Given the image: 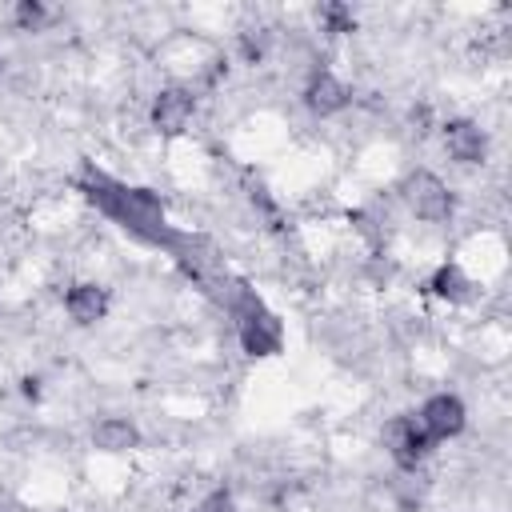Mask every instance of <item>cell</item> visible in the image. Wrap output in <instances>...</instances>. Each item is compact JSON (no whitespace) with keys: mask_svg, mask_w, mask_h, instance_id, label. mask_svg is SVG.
<instances>
[{"mask_svg":"<svg viewBox=\"0 0 512 512\" xmlns=\"http://www.w3.org/2000/svg\"><path fill=\"white\" fill-rule=\"evenodd\" d=\"M232 316H236V336L240 348L248 356H276L284 348V328L280 320L260 304L256 292H248L244 284L232 288Z\"/></svg>","mask_w":512,"mask_h":512,"instance_id":"1","label":"cell"},{"mask_svg":"<svg viewBox=\"0 0 512 512\" xmlns=\"http://www.w3.org/2000/svg\"><path fill=\"white\" fill-rule=\"evenodd\" d=\"M400 196H404L408 212H412L416 220H424V224H444V220H452L456 200H452V188H448L436 172H424V168L412 172V176L404 180Z\"/></svg>","mask_w":512,"mask_h":512,"instance_id":"2","label":"cell"},{"mask_svg":"<svg viewBox=\"0 0 512 512\" xmlns=\"http://www.w3.org/2000/svg\"><path fill=\"white\" fill-rule=\"evenodd\" d=\"M384 448H388V456L396 460V468L416 472V468L428 460V452H432L436 444L424 436V428L416 424V416H392V420L384 424Z\"/></svg>","mask_w":512,"mask_h":512,"instance_id":"3","label":"cell"},{"mask_svg":"<svg viewBox=\"0 0 512 512\" xmlns=\"http://www.w3.org/2000/svg\"><path fill=\"white\" fill-rule=\"evenodd\" d=\"M464 420H468L464 400L452 396V392H436V396H428V400L420 404V412H416V424L424 428V436H428L432 444H444V440L460 436V432H464Z\"/></svg>","mask_w":512,"mask_h":512,"instance_id":"4","label":"cell"},{"mask_svg":"<svg viewBox=\"0 0 512 512\" xmlns=\"http://www.w3.org/2000/svg\"><path fill=\"white\" fill-rule=\"evenodd\" d=\"M148 116H152V128L160 136H180L192 124V116H196V92L184 88V84H168V88L156 92Z\"/></svg>","mask_w":512,"mask_h":512,"instance_id":"5","label":"cell"},{"mask_svg":"<svg viewBox=\"0 0 512 512\" xmlns=\"http://www.w3.org/2000/svg\"><path fill=\"white\" fill-rule=\"evenodd\" d=\"M348 104H352V88H348L336 72L316 68V72L308 76V84H304V108H308V112H316V116H336V112H344Z\"/></svg>","mask_w":512,"mask_h":512,"instance_id":"6","label":"cell"},{"mask_svg":"<svg viewBox=\"0 0 512 512\" xmlns=\"http://www.w3.org/2000/svg\"><path fill=\"white\" fill-rule=\"evenodd\" d=\"M440 140H444V152L456 164H480L488 156V136L476 120H448L440 128Z\"/></svg>","mask_w":512,"mask_h":512,"instance_id":"7","label":"cell"},{"mask_svg":"<svg viewBox=\"0 0 512 512\" xmlns=\"http://www.w3.org/2000/svg\"><path fill=\"white\" fill-rule=\"evenodd\" d=\"M64 312H68L76 324H96V320H104V312H108V288H100V284H72V288L64 292Z\"/></svg>","mask_w":512,"mask_h":512,"instance_id":"8","label":"cell"},{"mask_svg":"<svg viewBox=\"0 0 512 512\" xmlns=\"http://www.w3.org/2000/svg\"><path fill=\"white\" fill-rule=\"evenodd\" d=\"M140 444V428L124 416H104L92 424V448L100 452H132Z\"/></svg>","mask_w":512,"mask_h":512,"instance_id":"9","label":"cell"},{"mask_svg":"<svg viewBox=\"0 0 512 512\" xmlns=\"http://www.w3.org/2000/svg\"><path fill=\"white\" fill-rule=\"evenodd\" d=\"M428 292L440 296V300H448V304H460V300L472 296V280L464 276L460 264H440V268L428 276Z\"/></svg>","mask_w":512,"mask_h":512,"instance_id":"10","label":"cell"},{"mask_svg":"<svg viewBox=\"0 0 512 512\" xmlns=\"http://www.w3.org/2000/svg\"><path fill=\"white\" fill-rule=\"evenodd\" d=\"M316 20H320V28H324V32H332V36H340V32H352V28H356V16H352V8H348V4H320Z\"/></svg>","mask_w":512,"mask_h":512,"instance_id":"11","label":"cell"},{"mask_svg":"<svg viewBox=\"0 0 512 512\" xmlns=\"http://www.w3.org/2000/svg\"><path fill=\"white\" fill-rule=\"evenodd\" d=\"M12 24H16L20 32H40V28L48 24V8H44L40 0H20V4L12 8Z\"/></svg>","mask_w":512,"mask_h":512,"instance_id":"12","label":"cell"},{"mask_svg":"<svg viewBox=\"0 0 512 512\" xmlns=\"http://www.w3.org/2000/svg\"><path fill=\"white\" fill-rule=\"evenodd\" d=\"M268 56V32L264 28H244L240 32V60L244 64H260Z\"/></svg>","mask_w":512,"mask_h":512,"instance_id":"13","label":"cell"},{"mask_svg":"<svg viewBox=\"0 0 512 512\" xmlns=\"http://www.w3.org/2000/svg\"><path fill=\"white\" fill-rule=\"evenodd\" d=\"M196 512H236V504H232V496H228V492H212Z\"/></svg>","mask_w":512,"mask_h":512,"instance_id":"14","label":"cell"}]
</instances>
